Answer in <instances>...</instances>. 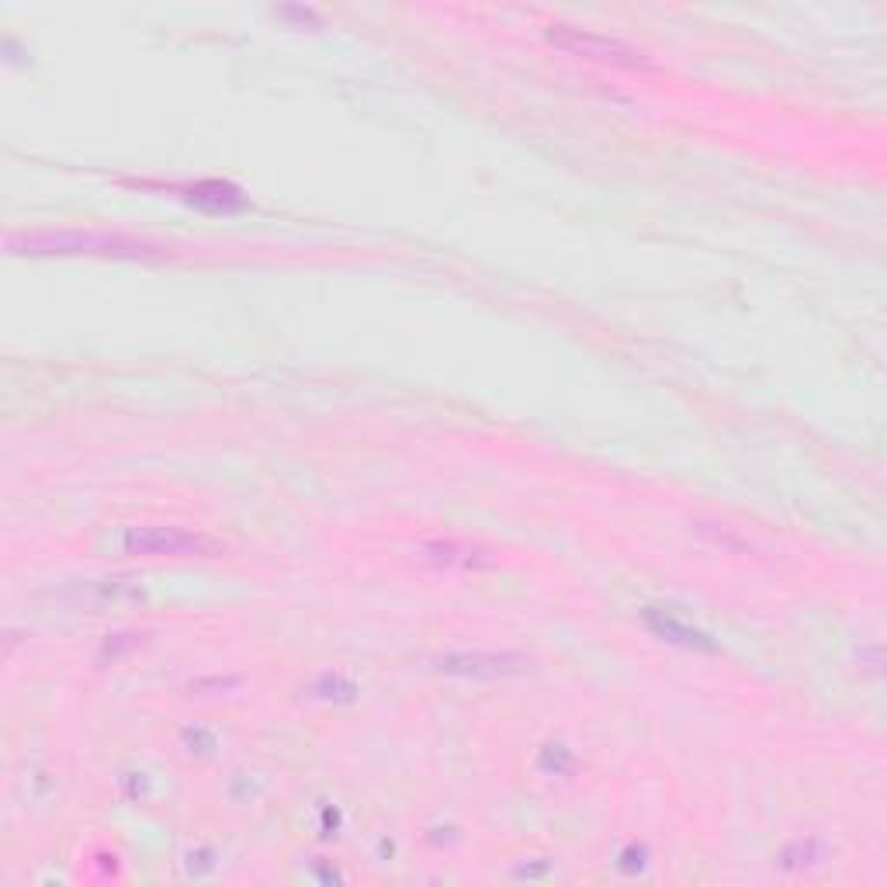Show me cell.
I'll return each instance as SVG.
<instances>
[{
	"instance_id": "ba28073f",
	"label": "cell",
	"mask_w": 887,
	"mask_h": 887,
	"mask_svg": "<svg viewBox=\"0 0 887 887\" xmlns=\"http://www.w3.org/2000/svg\"><path fill=\"white\" fill-rule=\"evenodd\" d=\"M309 697L312 700H326V703H351V700H357V684H354L351 676H344V673L326 669V673H315L312 676Z\"/></svg>"
},
{
	"instance_id": "30bf717a",
	"label": "cell",
	"mask_w": 887,
	"mask_h": 887,
	"mask_svg": "<svg viewBox=\"0 0 887 887\" xmlns=\"http://www.w3.org/2000/svg\"><path fill=\"white\" fill-rule=\"evenodd\" d=\"M537 769L544 777H568L576 769V753L565 742H548L537 753Z\"/></svg>"
},
{
	"instance_id": "9c48e42d",
	"label": "cell",
	"mask_w": 887,
	"mask_h": 887,
	"mask_svg": "<svg viewBox=\"0 0 887 887\" xmlns=\"http://www.w3.org/2000/svg\"><path fill=\"white\" fill-rule=\"evenodd\" d=\"M829 860V846L822 843L818 835H808V839H794L780 850V863L787 871H808V867H818V863Z\"/></svg>"
},
{
	"instance_id": "6da1fadb",
	"label": "cell",
	"mask_w": 887,
	"mask_h": 887,
	"mask_svg": "<svg viewBox=\"0 0 887 887\" xmlns=\"http://www.w3.org/2000/svg\"><path fill=\"white\" fill-rule=\"evenodd\" d=\"M11 257H101V260H174L164 243L119 230H14L4 236Z\"/></svg>"
},
{
	"instance_id": "4fadbf2b",
	"label": "cell",
	"mask_w": 887,
	"mask_h": 887,
	"mask_svg": "<svg viewBox=\"0 0 887 887\" xmlns=\"http://www.w3.org/2000/svg\"><path fill=\"white\" fill-rule=\"evenodd\" d=\"M230 684H240V679H219V676H215V679H195V684H191V690H198V694H204V690L219 694V690H225V687H230Z\"/></svg>"
},
{
	"instance_id": "52a82bcc",
	"label": "cell",
	"mask_w": 887,
	"mask_h": 887,
	"mask_svg": "<svg viewBox=\"0 0 887 887\" xmlns=\"http://www.w3.org/2000/svg\"><path fill=\"white\" fill-rule=\"evenodd\" d=\"M645 624H648L652 634H658V639L669 642V645L697 648V652H714V648H718V645L711 642V634H708V631H700V628H694L690 621L676 618L673 610H655V607H648V610H645Z\"/></svg>"
},
{
	"instance_id": "8fae6325",
	"label": "cell",
	"mask_w": 887,
	"mask_h": 887,
	"mask_svg": "<svg viewBox=\"0 0 887 887\" xmlns=\"http://www.w3.org/2000/svg\"><path fill=\"white\" fill-rule=\"evenodd\" d=\"M275 18H281V21H306V25H309V21H312V25H320V21H323L320 11H312V8H291V4L288 8H275Z\"/></svg>"
},
{
	"instance_id": "3957f363",
	"label": "cell",
	"mask_w": 887,
	"mask_h": 887,
	"mask_svg": "<svg viewBox=\"0 0 887 887\" xmlns=\"http://www.w3.org/2000/svg\"><path fill=\"white\" fill-rule=\"evenodd\" d=\"M534 669V658L520 648H451L426 658V673L462 684H503Z\"/></svg>"
},
{
	"instance_id": "7a4b0ae2",
	"label": "cell",
	"mask_w": 887,
	"mask_h": 887,
	"mask_svg": "<svg viewBox=\"0 0 887 887\" xmlns=\"http://www.w3.org/2000/svg\"><path fill=\"white\" fill-rule=\"evenodd\" d=\"M544 42L562 49L565 56L613 66V70H631V74H655L658 70V63L645 49H639V45H631L618 35L594 32V29L565 25V21H555V25L544 29Z\"/></svg>"
},
{
	"instance_id": "277c9868",
	"label": "cell",
	"mask_w": 887,
	"mask_h": 887,
	"mask_svg": "<svg viewBox=\"0 0 887 887\" xmlns=\"http://www.w3.org/2000/svg\"><path fill=\"white\" fill-rule=\"evenodd\" d=\"M119 552L132 558H222L225 544L180 524H129L119 534Z\"/></svg>"
},
{
	"instance_id": "5bb4252c",
	"label": "cell",
	"mask_w": 887,
	"mask_h": 887,
	"mask_svg": "<svg viewBox=\"0 0 887 887\" xmlns=\"http://www.w3.org/2000/svg\"><path fill=\"white\" fill-rule=\"evenodd\" d=\"M642 856H645V850L639 853V863L645 867V860H642ZM621 860H634V850H631V853H621ZM624 871H639V867H634V863H624Z\"/></svg>"
},
{
	"instance_id": "7c38bea8",
	"label": "cell",
	"mask_w": 887,
	"mask_h": 887,
	"mask_svg": "<svg viewBox=\"0 0 887 887\" xmlns=\"http://www.w3.org/2000/svg\"><path fill=\"white\" fill-rule=\"evenodd\" d=\"M185 739H188V753H195V745H204V753L215 749V735L204 732V728H185Z\"/></svg>"
},
{
	"instance_id": "8992f818",
	"label": "cell",
	"mask_w": 887,
	"mask_h": 887,
	"mask_svg": "<svg viewBox=\"0 0 887 887\" xmlns=\"http://www.w3.org/2000/svg\"><path fill=\"white\" fill-rule=\"evenodd\" d=\"M170 191H180L188 204L195 209H204V212H219V215H233V212H243L246 209V195L230 185V180H198V185H177Z\"/></svg>"
},
{
	"instance_id": "5b68a950",
	"label": "cell",
	"mask_w": 887,
	"mask_h": 887,
	"mask_svg": "<svg viewBox=\"0 0 887 887\" xmlns=\"http://www.w3.org/2000/svg\"><path fill=\"white\" fill-rule=\"evenodd\" d=\"M413 562L426 573H489L499 565V555L468 537H426L409 548Z\"/></svg>"
}]
</instances>
